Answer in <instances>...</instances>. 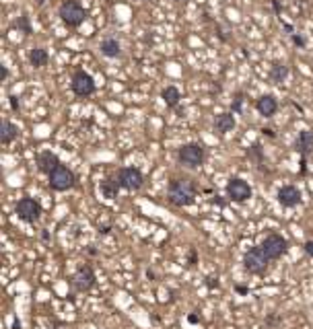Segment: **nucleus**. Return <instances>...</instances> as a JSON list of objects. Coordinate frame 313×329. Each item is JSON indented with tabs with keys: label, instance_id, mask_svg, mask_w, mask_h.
I'll list each match as a JSON object with an SVG mask.
<instances>
[{
	"label": "nucleus",
	"instance_id": "1",
	"mask_svg": "<svg viewBox=\"0 0 313 329\" xmlns=\"http://www.w3.org/2000/svg\"><path fill=\"white\" fill-rule=\"evenodd\" d=\"M196 183L192 179H171L167 185V197L173 206H192L196 202Z\"/></svg>",
	"mask_w": 313,
	"mask_h": 329
},
{
	"label": "nucleus",
	"instance_id": "2",
	"mask_svg": "<svg viewBox=\"0 0 313 329\" xmlns=\"http://www.w3.org/2000/svg\"><path fill=\"white\" fill-rule=\"evenodd\" d=\"M58 16L62 19V23L66 25V27L76 29L87 21L89 15H87L85 6L78 2V0H64V2L58 6Z\"/></svg>",
	"mask_w": 313,
	"mask_h": 329
},
{
	"label": "nucleus",
	"instance_id": "3",
	"mask_svg": "<svg viewBox=\"0 0 313 329\" xmlns=\"http://www.w3.org/2000/svg\"><path fill=\"white\" fill-rule=\"evenodd\" d=\"M204 159H206V150H204V146L198 142H188L177 148V163L181 167L198 169V167H202Z\"/></svg>",
	"mask_w": 313,
	"mask_h": 329
},
{
	"label": "nucleus",
	"instance_id": "4",
	"mask_svg": "<svg viewBox=\"0 0 313 329\" xmlns=\"http://www.w3.org/2000/svg\"><path fill=\"white\" fill-rule=\"evenodd\" d=\"M48 185L54 189V192H68V189H72L76 185L74 171L60 163L58 167L48 175Z\"/></svg>",
	"mask_w": 313,
	"mask_h": 329
},
{
	"label": "nucleus",
	"instance_id": "5",
	"mask_svg": "<svg viewBox=\"0 0 313 329\" xmlns=\"http://www.w3.org/2000/svg\"><path fill=\"white\" fill-rule=\"evenodd\" d=\"M260 247H262V251L270 262H276V259H280L286 251H289V241H286L282 235H278V232H270V235L262 241Z\"/></svg>",
	"mask_w": 313,
	"mask_h": 329
},
{
	"label": "nucleus",
	"instance_id": "6",
	"mask_svg": "<svg viewBox=\"0 0 313 329\" xmlns=\"http://www.w3.org/2000/svg\"><path fill=\"white\" fill-rule=\"evenodd\" d=\"M268 263L270 259L266 257V253L262 251V247H251L245 255H243V267L249 272V274H264L268 270Z\"/></svg>",
	"mask_w": 313,
	"mask_h": 329
},
{
	"label": "nucleus",
	"instance_id": "7",
	"mask_svg": "<svg viewBox=\"0 0 313 329\" xmlns=\"http://www.w3.org/2000/svg\"><path fill=\"white\" fill-rule=\"evenodd\" d=\"M70 89L72 93L76 95V97H91V95L97 91V84H95V79L89 74V72H85V70H76L72 74V81H70Z\"/></svg>",
	"mask_w": 313,
	"mask_h": 329
},
{
	"label": "nucleus",
	"instance_id": "8",
	"mask_svg": "<svg viewBox=\"0 0 313 329\" xmlns=\"http://www.w3.org/2000/svg\"><path fill=\"white\" fill-rule=\"evenodd\" d=\"M122 189H128V192H138L144 185V175L140 169L136 167H122L118 171V177Z\"/></svg>",
	"mask_w": 313,
	"mask_h": 329
},
{
	"label": "nucleus",
	"instance_id": "9",
	"mask_svg": "<svg viewBox=\"0 0 313 329\" xmlns=\"http://www.w3.org/2000/svg\"><path fill=\"white\" fill-rule=\"evenodd\" d=\"M41 212H43L41 204L37 200H33V197H21L15 206V214L25 222H37Z\"/></svg>",
	"mask_w": 313,
	"mask_h": 329
},
{
	"label": "nucleus",
	"instance_id": "10",
	"mask_svg": "<svg viewBox=\"0 0 313 329\" xmlns=\"http://www.w3.org/2000/svg\"><path fill=\"white\" fill-rule=\"evenodd\" d=\"M70 284L76 292H89L95 288V284H97V278H95V272L91 265H83L78 267V270L72 274L70 278Z\"/></svg>",
	"mask_w": 313,
	"mask_h": 329
},
{
	"label": "nucleus",
	"instance_id": "11",
	"mask_svg": "<svg viewBox=\"0 0 313 329\" xmlns=\"http://www.w3.org/2000/svg\"><path fill=\"white\" fill-rule=\"evenodd\" d=\"M227 196L231 197L233 202H237V204H243V202H247L251 196H254V192H251V185L247 183L245 179H241V177H231L227 181Z\"/></svg>",
	"mask_w": 313,
	"mask_h": 329
},
{
	"label": "nucleus",
	"instance_id": "12",
	"mask_svg": "<svg viewBox=\"0 0 313 329\" xmlns=\"http://www.w3.org/2000/svg\"><path fill=\"white\" fill-rule=\"evenodd\" d=\"M276 200L278 204H280L282 208H295V206H299L301 204V192H299V187H295V185H282L280 189H278V194H276Z\"/></svg>",
	"mask_w": 313,
	"mask_h": 329
},
{
	"label": "nucleus",
	"instance_id": "13",
	"mask_svg": "<svg viewBox=\"0 0 313 329\" xmlns=\"http://www.w3.org/2000/svg\"><path fill=\"white\" fill-rule=\"evenodd\" d=\"M295 150L301 154V159H307L309 154H313V132L311 130L299 132L297 140H295Z\"/></svg>",
	"mask_w": 313,
	"mask_h": 329
},
{
	"label": "nucleus",
	"instance_id": "14",
	"mask_svg": "<svg viewBox=\"0 0 313 329\" xmlns=\"http://www.w3.org/2000/svg\"><path fill=\"white\" fill-rule=\"evenodd\" d=\"M35 163H37V169H39L41 173H46V175H50V173L54 171V169L58 167V164H60V159H58V154H56V152H52V150H41V152L37 154Z\"/></svg>",
	"mask_w": 313,
	"mask_h": 329
},
{
	"label": "nucleus",
	"instance_id": "15",
	"mask_svg": "<svg viewBox=\"0 0 313 329\" xmlns=\"http://www.w3.org/2000/svg\"><path fill=\"white\" fill-rule=\"evenodd\" d=\"M256 109H258V114L262 115V117H272L276 111H278V101L274 95H262L258 101H256Z\"/></svg>",
	"mask_w": 313,
	"mask_h": 329
},
{
	"label": "nucleus",
	"instance_id": "16",
	"mask_svg": "<svg viewBox=\"0 0 313 329\" xmlns=\"http://www.w3.org/2000/svg\"><path fill=\"white\" fill-rule=\"evenodd\" d=\"M214 132H219V134H229L235 130V126H237V119H235L233 114H221V115H216L214 117Z\"/></svg>",
	"mask_w": 313,
	"mask_h": 329
},
{
	"label": "nucleus",
	"instance_id": "17",
	"mask_svg": "<svg viewBox=\"0 0 313 329\" xmlns=\"http://www.w3.org/2000/svg\"><path fill=\"white\" fill-rule=\"evenodd\" d=\"M17 136H19V128H17L11 119H2V122H0V142L8 146L15 142Z\"/></svg>",
	"mask_w": 313,
	"mask_h": 329
},
{
	"label": "nucleus",
	"instance_id": "18",
	"mask_svg": "<svg viewBox=\"0 0 313 329\" xmlns=\"http://www.w3.org/2000/svg\"><path fill=\"white\" fill-rule=\"evenodd\" d=\"M99 49L105 58H120V54H122V46L116 37H105L99 43Z\"/></svg>",
	"mask_w": 313,
	"mask_h": 329
},
{
	"label": "nucleus",
	"instance_id": "19",
	"mask_svg": "<svg viewBox=\"0 0 313 329\" xmlns=\"http://www.w3.org/2000/svg\"><path fill=\"white\" fill-rule=\"evenodd\" d=\"M120 189H122L120 181H118V179H111V177L103 179L101 183H99V192H101L103 197H107V200H114V197H118Z\"/></svg>",
	"mask_w": 313,
	"mask_h": 329
},
{
	"label": "nucleus",
	"instance_id": "20",
	"mask_svg": "<svg viewBox=\"0 0 313 329\" xmlns=\"http://www.w3.org/2000/svg\"><path fill=\"white\" fill-rule=\"evenodd\" d=\"M50 62V54H48V49H43V48H33L29 51V64L33 68H43V66H48Z\"/></svg>",
	"mask_w": 313,
	"mask_h": 329
},
{
	"label": "nucleus",
	"instance_id": "21",
	"mask_svg": "<svg viewBox=\"0 0 313 329\" xmlns=\"http://www.w3.org/2000/svg\"><path fill=\"white\" fill-rule=\"evenodd\" d=\"M161 99L167 107H177L179 101H181V93L177 86H165L163 93H161Z\"/></svg>",
	"mask_w": 313,
	"mask_h": 329
},
{
	"label": "nucleus",
	"instance_id": "22",
	"mask_svg": "<svg viewBox=\"0 0 313 329\" xmlns=\"http://www.w3.org/2000/svg\"><path fill=\"white\" fill-rule=\"evenodd\" d=\"M268 76H270V81H272L274 84H280V82L286 81V76H289V66L276 62V64H272L270 74H268Z\"/></svg>",
	"mask_w": 313,
	"mask_h": 329
},
{
	"label": "nucleus",
	"instance_id": "23",
	"mask_svg": "<svg viewBox=\"0 0 313 329\" xmlns=\"http://www.w3.org/2000/svg\"><path fill=\"white\" fill-rule=\"evenodd\" d=\"M15 27L19 29V31H23L25 35H31V23H29V16H27V15H21L19 19L15 21Z\"/></svg>",
	"mask_w": 313,
	"mask_h": 329
},
{
	"label": "nucleus",
	"instance_id": "24",
	"mask_svg": "<svg viewBox=\"0 0 313 329\" xmlns=\"http://www.w3.org/2000/svg\"><path fill=\"white\" fill-rule=\"evenodd\" d=\"M243 101H245V95H243V93H235V97L231 101V111H233V114H241Z\"/></svg>",
	"mask_w": 313,
	"mask_h": 329
},
{
	"label": "nucleus",
	"instance_id": "25",
	"mask_svg": "<svg viewBox=\"0 0 313 329\" xmlns=\"http://www.w3.org/2000/svg\"><path fill=\"white\" fill-rule=\"evenodd\" d=\"M293 43H295V46H297V48H305V37H303V35H297V33H293Z\"/></svg>",
	"mask_w": 313,
	"mask_h": 329
},
{
	"label": "nucleus",
	"instance_id": "26",
	"mask_svg": "<svg viewBox=\"0 0 313 329\" xmlns=\"http://www.w3.org/2000/svg\"><path fill=\"white\" fill-rule=\"evenodd\" d=\"M303 249H305V253L309 257H313V241H305V245H303Z\"/></svg>",
	"mask_w": 313,
	"mask_h": 329
},
{
	"label": "nucleus",
	"instance_id": "27",
	"mask_svg": "<svg viewBox=\"0 0 313 329\" xmlns=\"http://www.w3.org/2000/svg\"><path fill=\"white\" fill-rule=\"evenodd\" d=\"M6 79H8V68L4 64H0V82L6 81Z\"/></svg>",
	"mask_w": 313,
	"mask_h": 329
},
{
	"label": "nucleus",
	"instance_id": "28",
	"mask_svg": "<svg viewBox=\"0 0 313 329\" xmlns=\"http://www.w3.org/2000/svg\"><path fill=\"white\" fill-rule=\"evenodd\" d=\"M196 249H190V262H188V265H196Z\"/></svg>",
	"mask_w": 313,
	"mask_h": 329
},
{
	"label": "nucleus",
	"instance_id": "29",
	"mask_svg": "<svg viewBox=\"0 0 313 329\" xmlns=\"http://www.w3.org/2000/svg\"><path fill=\"white\" fill-rule=\"evenodd\" d=\"M8 99H11V107H13V111H19V101H17L15 95H11Z\"/></svg>",
	"mask_w": 313,
	"mask_h": 329
},
{
	"label": "nucleus",
	"instance_id": "30",
	"mask_svg": "<svg viewBox=\"0 0 313 329\" xmlns=\"http://www.w3.org/2000/svg\"><path fill=\"white\" fill-rule=\"evenodd\" d=\"M235 290H237L239 294H247V292H249V290H247L245 286H235Z\"/></svg>",
	"mask_w": 313,
	"mask_h": 329
},
{
	"label": "nucleus",
	"instance_id": "31",
	"mask_svg": "<svg viewBox=\"0 0 313 329\" xmlns=\"http://www.w3.org/2000/svg\"><path fill=\"white\" fill-rule=\"evenodd\" d=\"M188 321H190V323H198L200 319H198V315H190V317H188Z\"/></svg>",
	"mask_w": 313,
	"mask_h": 329
},
{
	"label": "nucleus",
	"instance_id": "32",
	"mask_svg": "<svg viewBox=\"0 0 313 329\" xmlns=\"http://www.w3.org/2000/svg\"><path fill=\"white\" fill-rule=\"evenodd\" d=\"M272 6H274L276 13H280V4H278V0H272Z\"/></svg>",
	"mask_w": 313,
	"mask_h": 329
},
{
	"label": "nucleus",
	"instance_id": "33",
	"mask_svg": "<svg viewBox=\"0 0 313 329\" xmlns=\"http://www.w3.org/2000/svg\"><path fill=\"white\" fill-rule=\"evenodd\" d=\"M262 132H264L266 136H270V138H274V132H272V130H262Z\"/></svg>",
	"mask_w": 313,
	"mask_h": 329
},
{
	"label": "nucleus",
	"instance_id": "34",
	"mask_svg": "<svg viewBox=\"0 0 313 329\" xmlns=\"http://www.w3.org/2000/svg\"><path fill=\"white\" fill-rule=\"evenodd\" d=\"M13 329H21V323L17 321V319H15V325H13Z\"/></svg>",
	"mask_w": 313,
	"mask_h": 329
},
{
	"label": "nucleus",
	"instance_id": "35",
	"mask_svg": "<svg viewBox=\"0 0 313 329\" xmlns=\"http://www.w3.org/2000/svg\"><path fill=\"white\" fill-rule=\"evenodd\" d=\"M35 4H37V6H41V4H46V0H35Z\"/></svg>",
	"mask_w": 313,
	"mask_h": 329
},
{
	"label": "nucleus",
	"instance_id": "36",
	"mask_svg": "<svg viewBox=\"0 0 313 329\" xmlns=\"http://www.w3.org/2000/svg\"><path fill=\"white\" fill-rule=\"evenodd\" d=\"M175 2H186V0H175Z\"/></svg>",
	"mask_w": 313,
	"mask_h": 329
},
{
	"label": "nucleus",
	"instance_id": "37",
	"mask_svg": "<svg viewBox=\"0 0 313 329\" xmlns=\"http://www.w3.org/2000/svg\"><path fill=\"white\" fill-rule=\"evenodd\" d=\"M136 2H142V0H136Z\"/></svg>",
	"mask_w": 313,
	"mask_h": 329
}]
</instances>
